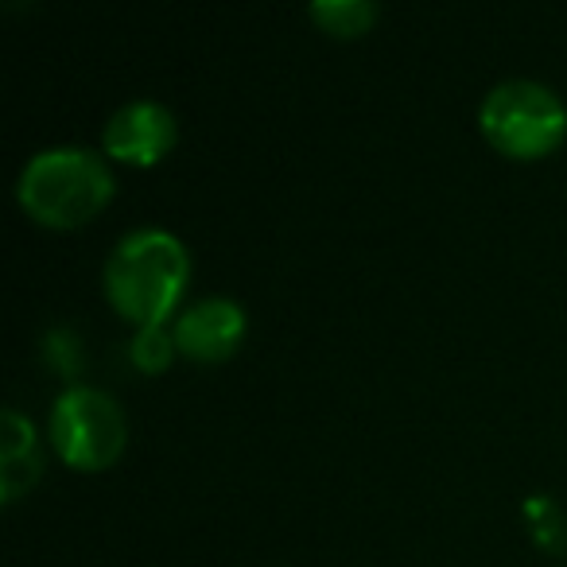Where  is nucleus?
I'll use <instances>...</instances> for the list:
<instances>
[{
	"instance_id": "3",
	"label": "nucleus",
	"mask_w": 567,
	"mask_h": 567,
	"mask_svg": "<svg viewBox=\"0 0 567 567\" xmlns=\"http://www.w3.org/2000/svg\"><path fill=\"white\" fill-rule=\"evenodd\" d=\"M478 128L502 156H548L567 133V105L548 82L502 79L482 94Z\"/></svg>"
},
{
	"instance_id": "9",
	"label": "nucleus",
	"mask_w": 567,
	"mask_h": 567,
	"mask_svg": "<svg viewBox=\"0 0 567 567\" xmlns=\"http://www.w3.org/2000/svg\"><path fill=\"white\" fill-rule=\"evenodd\" d=\"M175 354H179V347H175L172 323L136 327L133 342H128V362L141 373H164Z\"/></svg>"
},
{
	"instance_id": "4",
	"label": "nucleus",
	"mask_w": 567,
	"mask_h": 567,
	"mask_svg": "<svg viewBox=\"0 0 567 567\" xmlns=\"http://www.w3.org/2000/svg\"><path fill=\"white\" fill-rule=\"evenodd\" d=\"M48 440L55 455L74 471H105L128 443V420L117 396L102 385L74 381L51 401Z\"/></svg>"
},
{
	"instance_id": "6",
	"label": "nucleus",
	"mask_w": 567,
	"mask_h": 567,
	"mask_svg": "<svg viewBox=\"0 0 567 567\" xmlns=\"http://www.w3.org/2000/svg\"><path fill=\"white\" fill-rule=\"evenodd\" d=\"M245 323L249 319L234 296H203L175 311L172 334L179 354L195 358V362H221L241 347Z\"/></svg>"
},
{
	"instance_id": "8",
	"label": "nucleus",
	"mask_w": 567,
	"mask_h": 567,
	"mask_svg": "<svg viewBox=\"0 0 567 567\" xmlns=\"http://www.w3.org/2000/svg\"><path fill=\"white\" fill-rule=\"evenodd\" d=\"M308 17L331 35H362L378 20L373 0H311Z\"/></svg>"
},
{
	"instance_id": "7",
	"label": "nucleus",
	"mask_w": 567,
	"mask_h": 567,
	"mask_svg": "<svg viewBox=\"0 0 567 567\" xmlns=\"http://www.w3.org/2000/svg\"><path fill=\"white\" fill-rule=\"evenodd\" d=\"M43 474V447L35 420L17 404L0 412V502L12 505Z\"/></svg>"
},
{
	"instance_id": "1",
	"label": "nucleus",
	"mask_w": 567,
	"mask_h": 567,
	"mask_svg": "<svg viewBox=\"0 0 567 567\" xmlns=\"http://www.w3.org/2000/svg\"><path fill=\"white\" fill-rule=\"evenodd\" d=\"M190 280V252L167 226H136L117 237L102 268V292L121 319L156 327L175 319Z\"/></svg>"
},
{
	"instance_id": "2",
	"label": "nucleus",
	"mask_w": 567,
	"mask_h": 567,
	"mask_svg": "<svg viewBox=\"0 0 567 567\" xmlns=\"http://www.w3.org/2000/svg\"><path fill=\"white\" fill-rule=\"evenodd\" d=\"M113 167L105 152L86 144H48L32 152L17 175V198L40 226L74 229L86 226L113 198Z\"/></svg>"
},
{
	"instance_id": "5",
	"label": "nucleus",
	"mask_w": 567,
	"mask_h": 567,
	"mask_svg": "<svg viewBox=\"0 0 567 567\" xmlns=\"http://www.w3.org/2000/svg\"><path fill=\"white\" fill-rule=\"evenodd\" d=\"M179 141V121L156 97H128L105 117L102 152L133 167H152Z\"/></svg>"
}]
</instances>
